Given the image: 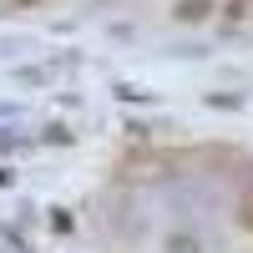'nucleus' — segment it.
I'll use <instances>...</instances> for the list:
<instances>
[{
    "label": "nucleus",
    "instance_id": "f257e3e1",
    "mask_svg": "<svg viewBox=\"0 0 253 253\" xmlns=\"http://www.w3.org/2000/svg\"><path fill=\"white\" fill-rule=\"evenodd\" d=\"M208 15V0H182L177 5V20H203Z\"/></svg>",
    "mask_w": 253,
    "mask_h": 253
},
{
    "label": "nucleus",
    "instance_id": "f03ea898",
    "mask_svg": "<svg viewBox=\"0 0 253 253\" xmlns=\"http://www.w3.org/2000/svg\"><path fill=\"white\" fill-rule=\"evenodd\" d=\"M243 218H248V228H253V198H248V203H243Z\"/></svg>",
    "mask_w": 253,
    "mask_h": 253
},
{
    "label": "nucleus",
    "instance_id": "7ed1b4c3",
    "mask_svg": "<svg viewBox=\"0 0 253 253\" xmlns=\"http://www.w3.org/2000/svg\"><path fill=\"white\" fill-rule=\"evenodd\" d=\"M20 5H26V0H20ZM31 5H36V0H31Z\"/></svg>",
    "mask_w": 253,
    "mask_h": 253
}]
</instances>
